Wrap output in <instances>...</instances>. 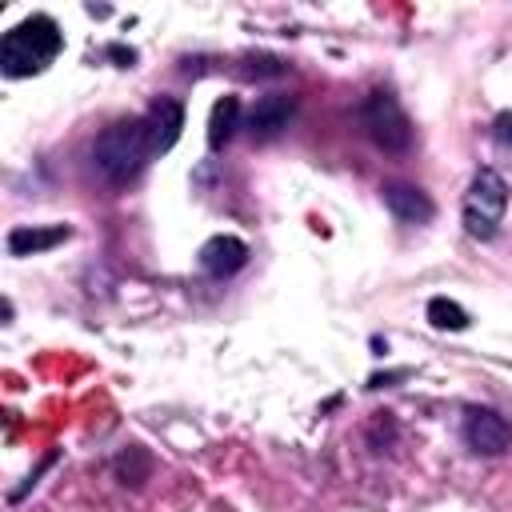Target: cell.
<instances>
[{"label":"cell","instance_id":"1","mask_svg":"<svg viewBox=\"0 0 512 512\" xmlns=\"http://www.w3.org/2000/svg\"><path fill=\"white\" fill-rule=\"evenodd\" d=\"M60 44H64L60 24L52 16L36 12V16H28V20H20L16 28L4 32V40H0V72L12 76V80L44 72L56 60Z\"/></svg>","mask_w":512,"mask_h":512},{"label":"cell","instance_id":"2","mask_svg":"<svg viewBox=\"0 0 512 512\" xmlns=\"http://www.w3.org/2000/svg\"><path fill=\"white\" fill-rule=\"evenodd\" d=\"M148 156H152L148 120H140V116L112 120V124L96 136V144H92V160H96V168L104 172V180H112V184L136 180V176L144 172Z\"/></svg>","mask_w":512,"mask_h":512},{"label":"cell","instance_id":"3","mask_svg":"<svg viewBox=\"0 0 512 512\" xmlns=\"http://www.w3.org/2000/svg\"><path fill=\"white\" fill-rule=\"evenodd\" d=\"M504 208H508V184L500 172L492 168H480L468 184V196H464V228L476 236V240H492L500 220H504Z\"/></svg>","mask_w":512,"mask_h":512},{"label":"cell","instance_id":"4","mask_svg":"<svg viewBox=\"0 0 512 512\" xmlns=\"http://www.w3.org/2000/svg\"><path fill=\"white\" fill-rule=\"evenodd\" d=\"M360 128L384 152H404L412 144V124H408L400 100L388 88H376V92L364 96V104H360Z\"/></svg>","mask_w":512,"mask_h":512},{"label":"cell","instance_id":"5","mask_svg":"<svg viewBox=\"0 0 512 512\" xmlns=\"http://www.w3.org/2000/svg\"><path fill=\"white\" fill-rule=\"evenodd\" d=\"M464 444L480 456H500L512 448V424L492 408H468L464 416Z\"/></svg>","mask_w":512,"mask_h":512},{"label":"cell","instance_id":"6","mask_svg":"<svg viewBox=\"0 0 512 512\" xmlns=\"http://www.w3.org/2000/svg\"><path fill=\"white\" fill-rule=\"evenodd\" d=\"M292 112H296V100H292V96H280V92L260 96V100L252 104V112H248V136H252L256 144L280 136V132L288 128Z\"/></svg>","mask_w":512,"mask_h":512},{"label":"cell","instance_id":"7","mask_svg":"<svg viewBox=\"0 0 512 512\" xmlns=\"http://www.w3.org/2000/svg\"><path fill=\"white\" fill-rule=\"evenodd\" d=\"M148 144H152V156L168 152L176 140H180V128H184V104L172 100V96H160L152 108H148Z\"/></svg>","mask_w":512,"mask_h":512},{"label":"cell","instance_id":"8","mask_svg":"<svg viewBox=\"0 0 512 512\" xmlns=\"http://www.w3.org/2000/svg\"><path fill=\"white\" fill-rule=\"evenodd\" d=\"M248 264V244L236 240V236H212L204 248H200V268L216 280L224 276H236L240 268Z\"/></svg>","mask_w":512,"mask_h":512},{"label":"cell","instance_id":"9","mask_svg":"<svg viewBox=\"0 0 512 512\" xmlns=\"http://www.w3.org/2000/svg\"><path fill=\"white\" fill-rule=\"evenodd\" d=\"M384 204H388V212L396 216V220H404V224H424V220H432V200H428V192L424 188H416V184H384Z\"/></svg>","mask_w":512,"mask_h":512},{"label":"cell","instance_id":"10","mask_svg":"<svg viewBox=\"0 0 512 512\" xmlns=\"http://www.w3.org/2000/svg\"><path fill=\"white\" fill-rule=\"evenodd\" d=\"M68 236H72V232H68L64 224H48V228L24 224V228H12V232H8V252H12V256H36V252H48V248L64 244Z\"/></svg>","mask_w":512,"mask_h":512},{"label":"cell","instance_id":"11","mask_svg":"<svg viewBox=\"0 0 512 512\" xmlns=\"http://www.w3.org/2000/svg\"><path fill=\"white\" fill-rule=\"evenodd\" d=\"M236 128H240V100L236 96H220L212 104V116H208V148L220 152L232 140Z\"/></svg>","mask_w":512,"mask_h":512},{"label":"cell","instance_id":"12","mask_svg":"<svg viewBox=\"0 0 512 512\" xmlns=\"http://www.w3.org/2000/svg\"><path fill=\"white\" fill-rule=\"evenodd\" d=\"M112 472H116V480H120V484L140 488V484L152 476V456H148V448L128 444V448H124V452L112 460Z\"/></svg>","mask_w":512,"mask_h":512},{"label":"cell","instance_id":"13","mask_svg":"<svg viewBox=\"0 0 512 512\" xmlns=\"http://www.w3.org/2000/svg\"><path fill=\"white\" fill-rule=\"evenodd\" d=\"M428 320H432V328H440V332H464V328H468V312H464L456 300H448V296L428 300Z\"/></svg>","mask_w":512,"mask_h":512},{"label":"cell","instance_id":"14","mask_svg":"<svg viewBox=\"0 0 512 512\" xmlns=\"http://www.w3.org/2000/svg\"><path fill=\"white\" fill-rule=\"evenodd\" d=\"M252 68H244L248 76H280L284 72V64L276 60V56H256V60H248Z\"/></svg>","mask_w":512,"mask_h":512},{"label":"cell","instance_id":"15","mask_svg":"<svg viewBox=\"0 0 512 512\" xmlns=\"http://www.w3.org/2000/svg\"><path fill=\"white\" fill-rule=\"evenodd\" d=\"M496 136H500L504 144H512V116H508V112L496 116Z\"/></svg>","mask_w":512,"mask_h":512}]
</instances>
